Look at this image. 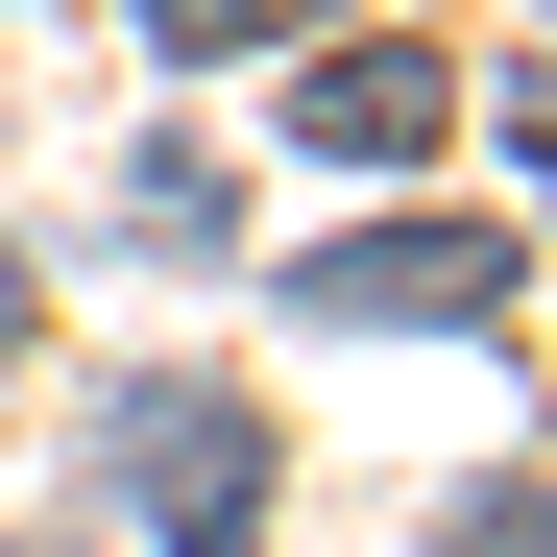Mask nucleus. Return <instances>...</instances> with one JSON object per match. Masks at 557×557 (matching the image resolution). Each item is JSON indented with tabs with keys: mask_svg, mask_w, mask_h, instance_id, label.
I'll use <instances>...</instances> for the list:
<instances>
[{
	"mask_svg": "<svg viewBox=\"0 0 557 557\" xmlns=\"http://www.w3.org/2000/svg\"><path fill=\"white\" fill-rule=\"evenodd\" d=\"M292 122H315L339 170H412V146L460 122V73H436V49H315V73H292Z\"/></svg>",
	"mask_w": 557,
	"mask_h": 557,
	"instance_id": "obj_3",
	"label": "nucleus"
},
{
	"mask_svg": "<svg viewBox=\"0 0 557 557\" xmlns=\"http://www.w3.org/2000/svg\"><path fill=\"white\" fill-rule=\"evenodd\" d=\"M122 509H146L170 557H243V533H267V412H243V388H122Z\"/></svg>",
	"mask_w": 557,
	"mask_h": 557,
	"instance_id": "obj_2",
	"label": "nucleus"
},
{
	"mask_svg": "<svg viewBox=\"0 0 557 557\" xmlns=\"http://www.w3.org/2000/svg\"><path fill=\"white\" fill-rule=\"evenodd\" d=\"M509 170H533V195H557V49L509 73Z\"/></svg>",
	"mask_w": 557,
	"mask_h": 557,
	"instance_id": "obj_6",
	"label": "nucleus"
},
{
	"mask_svg": "<svg viewBox=\"0 0 557 557\" xmlns=\"http://www.w3.org/2000/svg\"><path fill=\"white\" fill-rule=\"evenodd\" d=\"M146 25H170V49H267L292 0H146Z\"/></svg>",
	"mask_w": 557,
	"mask_h": 557,
	"instance_id": "obj_5",
	"label": "nucleus"
},
{
	"mask_svg": "<svg viewBox=\"0 0 557 557\" xmlns=\"http://www.w3.org/2000/svg\"><path fill=\"white\" fill-rule=\"evenodd\" d=\"M292 315L315 339H485L509 315V219H363V243L292 267Z\"/></svg>",
	"mask_w": 557,
	"mask_h": 557,
	"instance_id": "obj_1",
	"label": "nucleus"
},
{
	"mask_svg": "<svg viewBox=\"0 0 557 557\" xmlns=\"http://www.w3.org/2000/svg\"><path fill=\"white\" fill-rule=\"evenodd\" d=\"M436 557H557V485H460V509H436Z\"/></svg>",
	"mask_w": 557,
	"mask_h": 557,
	"instance_id": "obj_4",
	"label": "nucleus"
}]
</instances>
